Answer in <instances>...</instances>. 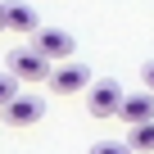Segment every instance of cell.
Masks as SVG:
<instances>
[{
    "instance_id": "5",
    "label": "cell",
    "mask_w": 154,
    "mask_h": 154,
    "mask_svg": "<svg viewBox=\"0 0 154 154\" xmlns=\"http://www.w3.org/2000/svg\"><path fill=\"white\" fill-rule=\"evenodd\" d=\"M41 113H45V100L27 91V95H18V100L5 109V122H9V127H32V122H41Z\"/></svg>"
},
{
    "instance_id": "7",
    "label": "cell",
    "mask_w": 154,
    "mask_h": 154,
    "mask_svg": "<svg viewBox=\"0 0 154 154\" xmlns=\"http://www.w3.org/2000/svg\"><path fill=\"white\" fill-rule=\"evenodd\" d=\"M9 32H18V36H36V32H41L36 9L23 5V0H9Z\"/></svg>"
},
{
    "instance_id": "11",
    "label": "cell",
    "mask_w": 154,
    "mask_h": 154,
    "mask_svg": "<svg viewBox=\"0 0 154 154\" xmlns=\"http://www.w3.org/2000/svg\"><path fill=\"white\" fill-rule=\"evenodd\" d=\"M140 77H145V91H149V95H154V59H149V63H145V68H140Z\"/></svg>"
},
{
    "instance_id": "3",
    "label": "cell",
    "mask_w": 154,
    "mask_h": 154,
    "mask_svg": "<svg viewBox=\"0 0 154 154\" xmlns=\"http://www.w3.org/2000/svg\"><path fill=\"white\" fill-rule=\"evenodd\" d=\"M45 86H50V95H77V91H91L95 82H91V68L86 63H59Z\"/></svg>"
},
{
    "instance_id": "4",
    "label": "cell",
    "mask_w": 154,
    "mask_h": 154,
    "mask_svg": "<svg viewBox=\"0 0 154 154\" xmlns=\"http://www.w3.org/2000/svg\"><path fill=\"white\" fill-rule=\"evenodd\" d=\"M32 45H36V50H41L50 63H68V54H72V45H77V41H72L63 27H41Z\"/></svg>"
},
{
    "instance_id": "1",
    "label": "cell",
    "mask_w": 154,
    "mask_h": 154,
    "mask_svg": "<svg viewBox=\"0 0 154 154\" xmlns=\"http://www.w3.org/2000/svg\"><path fill=\"white\" fill-rule=\"evenodd\" d=\"M5 63H9V72L18 77V82H50V77H54V63L36 45H14Z\"/></svg>"
},
{
    "instance_id": "9",
    "label": "cell",
    "mask_w": 154,
    "mask_h": 154,
    "mask_svg": "<svg viewBox=\"0 0 154 154\" xmlns=\"http://www.w3.org/2000/svg\"><path fill=\"white\" fill-rule=\"evenodd\" d=\"M18 95H23V91H18V77H14V72H5V77H0V113H5Z\"/></svg>"
},
{
    "instance_id": "6",
    "label": "cell",
    "mask_w": 154,
    "mask_h": 154,
    "mask_svg": "<svg viewBox=\"0 0 154 154\" xmlns=\"http://www.w3.org/2000/svg\"><path fill=\"white\" fill-rule=\"evenodd\" d=\"M127 127H140V122H154V95L149 91H136L122 100V113H118Z\"/></svg>"
},
{
    "instance_id": "12",
    "label": "cell",
    "mask_w": 154,
    "mask_h": 154,
    "mask_svg": "<svg viewBox=\"0 0 154 154\" xmlns=\"http://www.w3.org/2000/svg\"><path fill=\"white\" fill-rule=\"evenodd\" d=\"M0 32H9V5H0Z\"/></svg>"
},
{
    "instance_id": "10",
    "label": "cell",
    "mask_w": 154,
    "mask_h": 154,
    "mask_svg": "<svg viewBox=\"0 0 154 154\" xmlns=\"http://www.w3.org/2000/svg\"><path fill=\"white\" fill-rule=\"evenodd\" d=\"M91 154H136L127 140H100V145H91Z\"/></svg>"
},
{
    "instance_id": "8",
    "label": "cell",
    "mask_w": 154,
    "mask_h": 154,
    "mask_svg": "<svg viewBox=\"0 0 154 154\" xmlns=\"http://www.w3.org/2000/svg\"><path fill=\"white\" fill-rule=\"evenodd\" d=\"M127 145H131L136 154H149V149H154V122H140V127H131V131H127Z\"/></svg>"
},
{
    "instance_id": "2",
    "label": "cell",
    "mask_w": 154,
    "mask_h": 154,
    "mask_svg": "<svg viewBox=\"0 0 154 154\" xmlns=\"http://www.w3.org/2000/svg\"><path fill=\"white\" fill-rule=\"evenodd\" d=\"M122 100H127V95H122V86L113 82V77H100V82L86 91V109H91L95 118H118V113H122Z\"/></svg>"
}]
</instances>
